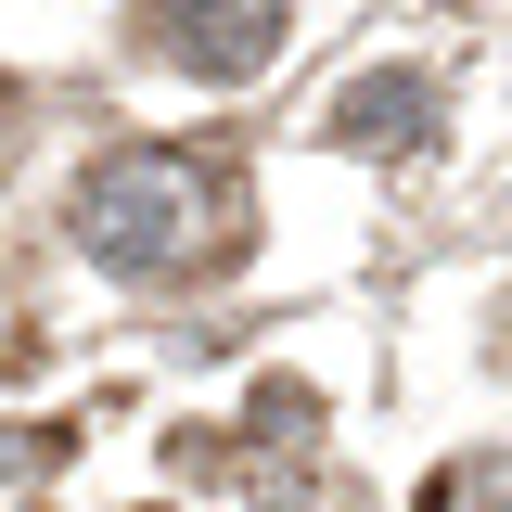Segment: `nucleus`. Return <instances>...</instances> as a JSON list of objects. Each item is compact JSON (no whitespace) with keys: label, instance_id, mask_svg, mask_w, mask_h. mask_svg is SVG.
Masks as SVG:
<instances>
[{"label":"nucleus","instance_id":"2","mask_svg":"<svg viewBox=\"0 0 512 512\" xmlns=\"http://www.w3.org/2000/svg\"><path fill=\"white\" fill-rule=\"evenodd\" d=\"M141 26H154L192 77H218V90L282 52V0H141Z\"/></svg>","mask_w":512,"mask_h":512},{"label":"nucleus","instance_id":"1","mask_svg":"<svg viewBox=\"0 0 512 512\" xmlns=\"http://www.w3.org/2000/svg\"><path fill=\"white\" fill-rule=\"evenodd\" d=\"M77 244L128 269V282H192V269H231L244 256V167L231 154H180V141H141L103 154L77 180Z\"/></svg>","mask_w":512,"mask_h":512},{"label":"nucleus","instance_id":"3","mask_svg":"<svg viewBox=\"0 0 512 512\" xmlns=\"http://www.w3.org/2000/svg\"><path fill=\"white\" fill-rule=\"evenodd\" d=\"M423 128H436V90H423V77H359V90L333 103V141H359V154L423 141Z\"/></svg>","mask_w":512,"mask_h":512}]
</instances>
